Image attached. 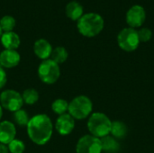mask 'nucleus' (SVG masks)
Masks as SVG:
<instances>
[{"label":"nucleus","mask_w":154,"mask_h":153,"mask_svg":"<svg viewBox=\"0 0 154 153\" xmlns=\"http://www.w3.org/2000/svg\"><path fill=\"white\" fill-rule=\"evenodd\" d=\"M75 128V119L69 114L60 115L55 124V129L60 135L70 134Z\"/></svg>","instance_id":"obj_10"},{"label":"nucleus","mask_w":154,"mask_h":153,"mask_svg":"<svg viewBox=\"0 0 154 153\" xmlns=\"http://www.w3.org/2000/svg\"><path fill=\"white\" fill-rule=\"evenodd\" d=\"M104 18L97 13L84 14L77 21V28L79 33L85 37L92 38L98 35L104 29Z\"/></svg>","instance_id":"obj_2"},{"label":"nucleus","mask_w":154,"mask_h":153,"mask_svg":"<svg viewBox=\"0 0 154 153\" xmlns=\"http://www.w3.org/2000/svg\"><path fill=\"white\" fill-rule=\"evenodd\" d=\"M23 101L26 105H34L39 100V93L34 88H27L23 92Z\"/></svg>","instance_id":"obj_19"},{"label":"nucleus","mask_w":154,"mask_h":153,"mask_svg":"<svg viewBox=\"0 0 154 153\" xmlns=\"http://www.w3.org/2000/svg\"><path fill=\"white\" fill-rule=\"evenodd\" d=\"M15 24H16V21L14 17L12 15L6 14L0 19V27L3 32H13L14 28L15 27Z\"/></svg>","instance_id":"obj_22"},{"label":"nucleus","mask_w":154,"mask_h":153,"mask_svg":"<svg viewBox=\"0 0 154 153\" xmlns=\"http://www.w3.org/2000/svg\"><path fill=\"white\" fill-rule=\"evenodd\" d=\"M51 44L45 39H39L33 44V52L41 60H48L52 52Z\"/></svg>","instance_id":"obj_13"},{"label":"nucleus","mask_w":154,"mask_h":153,"mask_svg":"<svg viewBox=\"0 0 154 153\" xmlns=\"http://www.w3.org/2000/svg\"><path fill=\"white\" fill-rule=\"evenodd\" d=\"M26 128L29 138L37 145H44L49 142L53 133L52 122L44 114H39L30 118Z\"/></svg>","instance_id":"obj_1"},{"label":"nucleus","mask_w":154,"mask_h":153,"mask_svg":"<svg viewBox=\"0 0 154 153\" xmlns=\"http://www.w3.org/2000/svg\"><path fill=\"white\" fill-rule=\"evenodd\" d=\"M2 116H3V107H2L1 105H0V120H1V118H2Z\"/></svg>","instance_id":"obj_27"},{"label":"nucleus","mask_w":154,"mask_h":153,"mask_svg":"<svg viewBox=\"0 0 154 153\" xmlns=\"http://www.w3.org/2000/svg\"><path fill=\"white\" fill-rule=\"evenodd\" d=\"M0 105L3 108L14 113L21 109L23 105L22 95L13 89L5 90L0 95Z\"/></svg>","instance_id":"obj_7"},{"label":"nucleus","mask_w":154,"mask_h":153,"mask_svg":"<svg viewBox=\"0 0 154 153\" xmlns=\"http://www.w3.org/2000/svg\"><path fill=\"white\" fill-rule=\"evenodd\" d=\"M8 151L10 153H23L25 151V145L23 142L14 139L7 145Z\"/></svg>","instance_id":"obj_23"},{"label":"nucleus","mask_w":154,"mask_h":153,"mask_svg":"<svg viewBox=\"0 0 154 153\" xmlns=\"http://www.w3.org/2000/svg\"><path fill=\"white\" fill-rule=\"evenodd\" d=\"M16 128L14 124L9 121H3L0 123V143L8 145L15 139Z\"/></svg>","instance_id":"obj_12"},{"label":"nucleus","mask_w":154,"mask_h":153,"mask_svg":"<svg viewBox=\"0 0 154 153\" xmlns=\"http://www.w3.org/2000/svg\"><path fill=\"white\" fill-rule=\"evenodd\" d=\"M0 41L5 50H16L21 44V39L19 35L14 31L3 32Z\"/></svg>","instance_id":"obj_14"},{"label":"nucleus","mask_w":154,"mask_h":153,"mask_svg":"<svg viewBox=\"0 0 154 153\" xmlns=\"http://www.w3.org/2000/svg\"><path fill=\"white\" fill-rule=\"evenodd\" d=\"M93 109V104L89 97L79 96L69 104V114L77 120H83L89 116Z\"/></svg>","instance_id":"obj_4"},{"label":"nucleus","mask_w":154,"mask_h":153,"mask_svg":"<svg viewBox=\"0 0 154 153\" xmlns=\"http://www.w3.org/2000/svg\"><path fill=\"white\" fill-rule=\"evenodd\" d=\"M137 32H138V36H139L140 42H147L152 37V30L147 28V27H142Z\"/></svg>","instance_id":"obj_24"},{"label":"nucleus","mask_w":154,"mask_h":153,"mask_svg":"<svg viewBox=\"0 0 154 153\" xmlns=\"http://www.w3.org/2000/svg\"><path fill=\"white\" fill-rule=\"evenodd\" d=\"M0 153H9L8 148H7L6 145H5L3 143H0Z\"/></svg>","instance_id":"obj_26"},{"label":"nucleus","mask_w":154,"mask_h":153,"mask_svg":"<svg viewBox=\"0 0 154 153\" xmlns=\"http://www.w3.org/2000/svg\"><path fill=\"white\" fill-rule=\"evenodd\" d=\"M102 151L106 153H116L120 150V144L116 138L110 135H106L103 138H100Z\"/></svg>","instance_id":"obj_16"},{"label":"nucleus","mask_w":154,"mask_h":153,"mask_svg":"<svg viewBox=\"0 0 154 153\" xmlns=\"http://www.w3.org/2000/svg\"><path fill=\"white\" fill-rule=\"evenodd\" d=\"M112 122L103 113H94L88 121V129L91 135L97 138H103L110 134Z\"/></svg>","instance_id":"obj_3"},{"label":"nucleus","mask_w":154,"mask_h":153,"mask_svg":"<svg viewBox=\"0 0 154 153\" xmlns=\"http://www.w3.org/2000/svg\"><path fill=\"white\" fill-rule=\"evenodd\" d=\"M51 109L56 115H59L67 114V112L69 110V103L65 99L58 98L52 102Z\"/></svg>","instance_id":"obj_21"},{"label":"nucleus","mask_w":154,"mask_h":153,"mask_svg":"<svg viewBox=\"0 0 154 153\" xmlns=\"http://www.w3.org/2000/svg\"><path fill=\"white\" fill-rule=\"evenodd\" d=\"M117 44L125 51H134L140 44L137 30L131 27H126L121 30L117 35Z\"/></svg>","instance_id":"obj_6"},{"label":"nucleus","mask_w":154,"mask_h":153,"mask_svg":"<svg viewBox=\"0 0 154 153\" xmlns=\"http://www.w3.org/2000/svg\"><path fill=\"white\" fill-rule=\"evenodd\" d=\"M68 57H69L68 50L64 47L59 46L52 50V52L51 55V60H52L54 62H56L59 65V64L64 63L67 60Z\"/></svg>","instance_id":"obj_18"},{"label":"nucleus","mask_w":154,"mask_h":153,"mask_svg":"<svg viewBox=\"0 0 154 153\" xmlns=\"http://www.w3.org/2000/svg\"><path fill=\"white\" fill-rule=\"evenodd\" d=\"M13 120L17 125L22 126V127H26L28 123H29L30 118H29V115H28L27 112L21 108V109L14 112Z\"/></svg>","instance_id":"obj_20"},{"label":"nucleus","mask_w":154,"mask_h":153,"mask_svg":"<svg viewBox=\"0 0 154 153\" xmlns=\"http://www.w3.org/2000/svg\"><path fill=\"white\" fill-rule=\"evenodd\" d=\"M77 153H101L102 145L99 138L91 134L82 136L76 145Z\"/></svg>","instance_id":"obj_8"},{"label":"nucleus","mask_w":154,"mask_h":153,"mask_svg":"<svg viewBox=\"0 0 154 153\" xmlns=\"http://www.w3.org/2000/svg\"><path fill=\"white\" fill-rule=\"evenodd\" d=\"M7 82V76L4 68L0 66V89H2Z\"/></svg>","instance_id":"obj_25"},{"label":"nucleus","mask_w":154,"mask_h":153,"mask_svg":"<svg viewBox=\"0 0 154 153\" xmlns=\"http://www.w3.org/2000/svg\"><path fill=\"white\" fill-rule=\"evenodd\" d=\"M127 126L125 123L121 121H115L112 122L110 133L116 139H123L127 134Z\"/></svg>","instance_id":"obj_17"},{"label":"nucleus","mask_w":154,"mask_h":153,"mask_svg":"<svg viewBox=\"0 0 154 153\" xmlns=\"http://www.w3.org/2000/svg\"><path fill=\"white\" fill-rule=\"evenodd\" d=\"M145 20L146 11L144 7L140 5H134L126 12L125 22L131 28H141V26L145 23Z\"/></svg>","instance_id":"obj_9"},{"label":"nucleus","mask_w":154,"mask_h":153,"mask_svg":"<svg viewBox=\"0 0 154 153\" xmlns=\"http://www.w3.org/2000/svg\"><path fill=\"white\" fill-rule=\"evenodd\" d=\"M2 34H3V31H2V29H1V27H0V38H1Z\"/></svg>","instance_id":"obj_28"},{"label":"nucleus","mask_w":154,"mask_h":153,"mask_svg":"<svg viewBox=\"0 0 154 153\" xmlns=\"http://www.w3.org/2000/svg\"><path fill=\"white\" fill-rule=\"evenodd\" d=\"M65 13L72 21H78L84 14V8L79 2L70 1L65 7Z\"/></svg>","instance_id":"obj_15"},{"label":"nucleus","mask_w":154,"mask_h":153,"mask_svg":"<svg viewBox=\"0 0 154 153\" xmlns=\"http://www.w3.org/2000/svg\"><path fill=\"white\" fill-rule=\"evenodd\" d=\"M21 60V56L16 50H4L0 53V66L4 69H13Z\"/></svg>","instance_id":"obj_11"},{"label":"nucleus","mask_w":154,"mask_h":153,"mask_svg":"<svg viewBox=\"0 0 154 153\" xmlns=\"http://www.w3.org/2000/svg\"><path fill=\"white\" fill-rule=\"evenodd\" d=\"M38 76L43 83L48 85L54 84L60 76V66L51 59L42 60L38 68Z\"/></svg>","instance_id":"obj_5"}]
</instances>
